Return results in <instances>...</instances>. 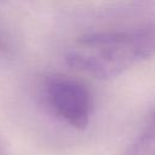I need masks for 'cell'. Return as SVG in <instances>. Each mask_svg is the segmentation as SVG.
Instances as JSON below:
<instances>
[{
  "label": "cell",
  "mask_w": 155,
  "mask_h": 155,
  "mask_svg": "<svg viewBox=\"0 0 155 155\" xmlns=\"http://www.w3.org/2000/svg\"><path fill=\"white\" fill-rule=\"evenodd\" d=\"M155 53V33L113 31L76 38L65 50V62L98 79L120 75Z\"/></svg>",
  "instance_id": "obj_1"
},
{
  "label": "cell",
  "mask_w": 155,
  "mask_h": 155,
  "mask_svg": "<svg viewBox=\"0 0 155 155\" xmlns=\"http://www.w3.org/2000/svg\"><path fill=\"white\" fill-rule=\"evenodd\" d=\"M44 99L48 109L61 120L76 130L87 127L92 110V96L82 82L67 76H53L45 84Z\"/></svg>",
  "instance_id": "obj_2"
},
{
  "label": "cell",
  "mask_w": 155,
  "mask_h": 155,
  "mask_svg": "<svg viewBox=\"0 0 155 155\" xmlns=\"http://www.w3.org/2000/svg\"><path fill=\"white\" fill-rule=\"evenodd\" d=\"M124 155H155V115L134 142L128 145Z\"/></svg>",
  "instance_id": "obj_3"
}]
</instances>
